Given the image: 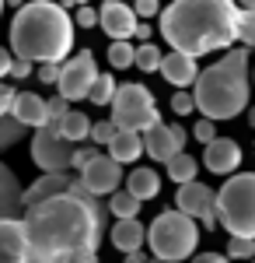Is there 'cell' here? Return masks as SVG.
Segmentation results:
<instances>
[{"instance_id": "1", "label": "cell", "mask_w": 255, "mask_h": 263, "mask_svg": "<svg viewBox=\"0 0 255 263\" xmlns=\"http://www.w3.org/2000/svg\"><path fill=\"white\" fill-rule=\"evenodd\" d=\"M105 211L77 176L74 190L25 207V228L42 263H95L105 239Z\"/></svg>"}, {"instance_id": "2", "label": "cell", "mask_w": 255, "mask_h": 263, "mask_svg": "<svg viewBox=\"0 0 255 263\" xmlns=\"http://www.w3.org/2000/svg\"><path fill=\"white\" fill-rule=\"evenodd\" d=\"M238 21H241L238 0H172L157 14V28L172 49L199 60L235 46Z\"/></svg>"}, {"instance_id": "3", "label": "cell", "mask_w": 255, "mask_h": 263, "mask_svg": "<svg viewBox=\"0 0 255 263\" xmlns=\"http://www.w3.org/2000/svg\"><path fill=\"white\" fill-rule=\"evenodd\" d=\"M74 14L53 0H25L11 18V49L14 57H28L35 63H63L74 53Z\"/></svg>"}, {"instance_id": "4", "label": "cell", "mask_w": 255, "mask_h": 263, "mask_svg": "<svg viewBox=\"0 0 255 263\" xmlns=\"http://www.w3.org/2000/svg\"><path fill=\"white\" fill-rule=\"evenodd\" d=\"M248 46H231L214 67L199 70L193 95L196 109L210 120H235L248 112V91H252V74H248Z\"/></svg>"}, {"instance_id": "5", "label": "cell", "mask_w": 255, "mask_h": 263, "mask_svg": "<svg viewBox=\"0 0 255 263\" xmlns=\"http://www.w3.org/2000/svg\"><path fill=\"white\" fill-rule=\"evenodd\" d=\"M147 246H151L154 256H161V260H168V263L189 260L199 246V221L193 214L178 211V207L161 211L151 221V228H147Z\"/></svg>"}, {"instance_id": "6", "label": "cell", "mask_w": 255, "mask_h": 263, "mask_svg": "<svg viewBox=\"0 0 255 263\" xmlns=\"http://www.w3.org/2000/svg\"><path fill=\"white\" fill-rule=\"evenodd\" d=\"M217 218L227 235L255 239V172H231L217 190Z\"/></svg>"}, {"instance_id": "7", "label": "cell", "mask_w": 255, "mask_h": 263, "mask_svg": "<svg viewBox=\"0 0 255 263\" xmlns=\"http://www.w3.org/2000/svg\"><path fill=\"white\" fill-rule=\"evenodd\" d=\"M112 120L119 123V130H151L154 123H161L157 102L151 95L147 84H119L116 99H112Z\"/></svg>"}, {"instance_id": "8", "label": "cell", "mask_w": 255, "mask_h": 263, "mask_svg": "<svg viewBox=\"0 0 255 263\" xmlns=\"http://www.w3.org/2000/svg\"><path fill=\"white\" fill-rule=\"evenodd\" d=\"M74 147H77V144L63 137L59 123H46V126L35 130V137H32V162L39 165L42 172L74 168Z\"/></svg>"}, {"instance_id": "9", "label": "cell", "mask_w": 255, "mask_h": 263, "mask_svg": "<svg viewBox=\"0 0 255 263\" xmlns=\"http://www.w3.org/2000/svg\"><path fill=\"white\" fill-rule=\"evenodd\" d=\"M98 67H95V53L91 49H80L77 57H67L63 60V70H59V95L70 102H80L91 95V84L98 81Z\"/></svg>"}, {"instance_id": "10", "label": "cell", "mask_w": 255, "mask_h": 263, "mask_svg": "<svg viewBox=\"0 0 255 263\" xmlns=\"http://www.w3.org/2000/svg\"><path fill=\"white\" fill-rule=\"evenodd\" d=\"M175 207L178 211H185V214H193L206 232H214L220 218H217V193L206 186V182H178V193H175Z\"/></svg>"}, {"instance_id": "11", "label": "cell", "mask_w": 255, "mask_h": 263, "mask_svg": "<svg viewBox=\"0 0 255 263\" xmlns=\"http://www.w3.org/2000/svg\"><path fill=\"white\" fill-rule=\"evenodd\" d=\"M0 263H42L25 218H0Z\"/></svg>"}, {"instance_id": "12", "label": "cell", "mask_w": 255, "mask_h": 263, "mask_svg": "<svg viewBox=\"0 0 255 263\" xmlns=\"http://www.w3.org/2000/svg\"><path fill=\"white\" fill-rule=\"evenodd\" d=\"M77 176H80V182H84L95 197H109V193H116V190H119V182H126V176H122V162H116L109 151H105V155L98 151V155L84 165Z\"/></svg>"}, {"instance_id": "13", "label": "cell", "mask_w": 255, "mask_h": 263, "mask_svg": "<svg viewBox=\"0 0 255 263\" xmlns=\"http://www.w3.org/2000/svg\"><path fill=\"white\" fill-rule=\"evenodd\" d=\"M140 14L133 7V0H105L98 7V28H105L109 39H133L137 35Z\"/></svg>"}, {"instance_id": "14", "label": "cell", "mask_w": 255, "mask_h": 263, "mask_svg": "<svg viewBox=\"0 0 255 263\" xmlns=\"http://www.w3.org/2000/svg\"><path fill=\"white\" fill-rule=\"evenodd\" d=\"M203 165L214 176H231L241 165V147L231 137H214L210 144H203Z\"/></svg>"}, {"instance_id": "15", "label": "cell", "mask_w": 255, "mask_h": 263, "mask_svg": "<svg viewBox=\"0 0 255 263\" xmlns=\"http://www.w3.org/2000/svg\"><path fill=\"white\" fill-rule=\"evenodd\" d=\"M143 147H147V155H151L154 162L164 165L168 158H175L178 151L185 147V141L175 134V126H172V123L161 120V123H154L151 130H143Z\"/></svg>"}, {"instance_id": "16", "label": "cell", "mask_w": 255, "mask_h": 263, "mask_svg": "<svg viewBox=\"0 0 255 263\" xmlns=\"http://www.w3.org/2000/svg\"><path fill=\"white\" fill-rule=\"evenodd\" d=\"M161 78L172 84V88H193L199 78V67H196V57H189V53H164V60H161Z\"/></svg>"}, {"instance_id": "17", "label": "cell", "mask_w": 255, "mask_h": 263, "mask_svg": "<svg viewBox=\"0 0 255 263\" xmlns=\"http://www.w3.org/2000/svg\"><path fill=\"white\" fill-rule=\"evenodd\" d=\"M0 218H25V190L11 165L0 162Z\"/></svg>"}, {"instance_id": "18", "label": "cell", "mask_w": 255, "mask_h": 263, "mask_svg": "<svg viewBox=\"0 0 255 263\" xmlns=\"http://www.w3.org/2000/svg\"><path fill=\"white\" fill-rule=\"evenodd\" d=\"M74 182H77V176H70V168H63V172H42L39 179L25 190V207L46 200V197H56V193H67V190H74Z\"/></svg>"}, {"instance_id": "19", "label": "cell", "mask_w": 255, "mask_h": 263, "mask_svg": "<svg viewBox=\"0 0 255 263\" xmlns=\"http://www.w3.org/2000/svg\"><path fill=\"white\" fill-rule=\"evenodd\" d=\"M11 112L18 116L25 126H32V130H39L49 123V102L35 95V91H18L14 95V105H11Z\"/></svg>"}, {"instance_id": "20", "label": "cell", "mask_w": 255, "mask_h": 263, "mask_svg": "<svg viewBox=\"0 0 255 263\" xmlns=\"http://www.w3.org/2000/svg\"><path fill=\"white\" fill-rule=\"evenodd\" d=\"M112 246L119 253H137L147 246V228L140 224V218H116L112 224Z\"/></svg>"}, {"instance_id": "21", "label": "cell", "mask_w": 255, "mask_h": 263, "mask_svg": "<svg viewBox=\"0 0 255 263\" xmlns=\"http://www.w3.org/2000/svg\"><path fill=\"white\" fill-rule=\"evenodd\" d=\"M109 155L122 165H133L140 155H147V147H143V130H119L112 144H109Z\"/></svg>"}, {"instance_id": "22", "label": "cell", "mask_w": 255, "mask_h": 263, "mask_svg": "<svg viewBox=\"0 0 255 263\" xmlns=\"http://www.w3.org/2000/svg\"><path fill=\"white\" fill-rule=\"evenodd\" d=\"M126 190L137 193L140 200H154L157 193H161V176H157L154 168H133L126 176Z\"/></svg>"}, {"instance_id": "23", "label": "cell", "mask_w": 255, "mask_h": 263, "mask_svg": "<svg viewBox=\"0 0 255 263\" xmlns=\"http://www.w3.org/2000/svg\"><path fill=\"white\" fill-rule=\"evenodd\" d=\"M91 126H95V120H88L80 109H70V112L59 120V130H63V137H67V141H74V144L88 141V137H91Z\"/></svg>"}, {"instance_id": "24", "label": "cell", "mask_w": 255, "mask_h": 263, "mask_svg": "<svg viewBox=\"0 0 255 263\" xmlns=\"http://www.w3.org/2000/svg\"><path fill=\"white\" fill-rule=\"evenodd\" d=\"M164 172H168V179H172V182H189V179H196L199 162L189 155V151H178L175 158L164 162Z\"/></svg>"}, {"instance_id": "25", "label": "cell", "mask_w": 255, "mask_h": 263, "mask_svg": "<svg viewBox=\"0 0 255 263\" xmlns=\"http://www.w3.org/2000/svg\"><path fill=\"white\" fill-rule=\"evenodd\" d=\"M140 197L137 193H130V190H116V193H109V211L116 214V218H137L140 214Z\"/></svg>"}, {"instance_id": "26", "label": "cell", "mask_w": 255, "mask_h": 263, "mask_svg": "<svg viewBox=\"0 0 255 263\" xmlns=\"http://www.w3.org/2000/svg\"><path fill=\"white\" fill-rule=\"evenodd\" d=\"M32 126H25V123L14 116V112H7V116H0V151H7V147H14L21 144V137L28 134Z\"/></svg>"}, {"instance_id": "27", "label": "cell", "mask_w": 255, "mask_h": 263, "mask_svg": "<svg viewBox=\"0 0 255 263\" xmlns=\"http://www.w3.org/2000/svg\"><path fill=\"white\" fill-rule=\"evenodd\" d=\"M109 63L116 70H130L137 63V46L130 39H112V46H109Z\"/></svg>"}, {"instance_id": "28", "label": "cell", "mask_w": 255, "mask_h": 263, "mask_svg": "<svg viewBox=\"0 0 255 263\" xmlns=\"http://www.w3.org/2000/svg\"><path fill=\"white\" fill-rule=\"evenodd\" d=\"M116 91H119V84L112 74H98V81L91 84V95H88V102H95V105H112V99H116Z\"/></svg>"}, {"instance_id": "29", "label": "cell", "mask_w": 255, "mask_h": 263, "mask_svg": "<svg viewBox=\"0 0 255 263\" xmlns=\"http://www.w3.org/2000/svg\"><path fill=\"white\" fill-rule=\"evenodd\" d=\"M161 60H164V53L157 49L154 42H140L137 46V70H143V74H154V70H161Z\"/></svg>"}, {"instance_id": "30", "label": "cell", "mask_w": 255, "mask_h": 263, "mask_svg": "<svg viewBox=\"0 0 255 263\" xmlns=\"http://www.w3.org/2000/svg\"><path fill=\"white\" fill-rule=\"evenodd\" d=\"M227 256L231 260H255V239H248V235H231L227 239Z\"/></svg>"}, {"instance_id": "31", "label": "cell", "mask_w": 255, "mask_h": 263, "mask_svg": "<svg viewBox=\"0 0 255 263\" xmlns=\"http://www.w3.org/2000/svg\"><path fill=\"white\" fill-rule=\"evenodd\" d=\"M238 42L255 49V11H245L241 7V21H238Z\"/></svg>"}, {"instance_id": "32", "label": "cell", "mask_w": 255, "mask_h": 263, "mask_svg": "<svg viewBox=\"0 0 255 263\" xmlns=\"http://www.w3.org/2000/svg\"><path fill=\"white\" fill-rule=\"evenodd\" d=\"M116 134H119V123L116 120H101V123H95V126H91V141L98 144V147H109Z\"/></svg>"}, {"instance_id": "33", "label": "cell", "mask_w": 255, "mask_h": 263, "mask_svg": "<svg viewBox=\"0 0 255 263\" xmlns=\"http://www.w3.org/2000/svg\"><path fill=\"white\" fill-rule=\"evenodd\" d=\"M172 112H175V116L196 112V95H189L185 88H175V95H172Z\"/></svg>"}, {"instance_id": "34", "label": "cell", "mask_w": 255, "mask_h": 263, "mask_svg": "<svg viewBox=\"0 0 255 263\" xmlns=\"http://www.w3.org/2000/svg\"><path fill=\"white\" fill-rule=\"evenodd\" d=\"M74 21H77V28H98V11L91 4H80L74 7Z\"/></svg>"}, {"instance_id": "35", "label": "cell", "mask_w": 255, "mask_h": 263, "mask_svg": "<svg viewBox=\"0 0 255 263\" xmlns=\"http://www.w3.org/2000/svg\"><path fill=\"white\" fill-rule=\"evenodd\" d=\"M193 137H196L199 144H210L217 137V120H210V116H203V120L193 126Z\"/></svg>"}, {"instance_id": "36", "label": "cell", "mask_w": 255, "mask_h": 263, "mask_svg": "<svg viewBox=\"0 0 255 263\" xmlns=\"http://www.w3.org/2000/svg\"><path fill=\"white\" fill-rule=\"evenodd\" d=\"M59 70H63V63L46 60L39 70H35V74H39V81H42V84H59Z\"/></svg>"}, {"instance_id": "37", "label": "cell", "mask_w": 255, "mask_h": 263, "mask_svg": "<svg viewBox=\"0 0 255 263\" xmlns=\"http://www.w3.org/2000/svg\"><path fill=\"white\" fill-rule=\"evenodd\" d=\"M70 112V99H63V95H53L49 99V123H59L63 116Z\"/></svg>"}, {"instance_id": "38", "label": "cell", "mask_w": 255, "mask_h": 263, "mask_svg": "<svg viewBox=\"0 0 255 263\" xmlns=\"http://www.w3.org/2000/svg\"><path fill=\"white\" fill-rule=\"evenodd\" d=\"M32 70H35V60H28V57H14V63H11V78H14V81H25Z\"/></svg>"}, {"instance_id": "39", "label": "cell", "mask_w": 255, "mask_h": 263, "mask_svg": "<svg viewBox=\"0 0 255 263\" xmlns=\"http://www.w3.org/2000/svg\"><path fill=\"white\" fill-rule=\"evenodd\" d=\"M133 7H137L140 18H157L161 14V0H133Z\"/></svg>"}, {"instance_id": "40", "label": "cell", "mask_w": 255, "mask_h": 263, "mask_svg": "<svg viewBox=\"0 0 255 263\" xmlns=\"http://www.w3.org/2000/svg\"><path fill=\"white\" fill-rule=\"evenodd\" d=\"M95 155H98V144H91V147H74V168L80 172V168L91 162Z\"/></svg>"}, {"instance_id": "41", "label": "cell", "mask_w": 255, "mask_h": 263, "mask_svg": "<svg viewBox=\"0 0 255 263\" xmlns=\"http://www.w3.org/2000/svg\"><path fill=\"white\" fill-rule=\"evenodd\" d=\"M14 95H18V91H14L11 84L0 81V116H7V112H11V105H14Z\"/></svg>"}, {"instance_id": "42", "label": "cell", "mask_w": 255, "mask_h": 263, "mask_svg": "<svg viewBox=\"0 0 255 263\" xmlns=\"http://www.w3.org/2000/svg\"><path fill=\"white\" fill-rule=\"evenodd\" d=\"M11 63H14V49H7V46H0V81L11 74Z\"/></svg>"}, {"instance_id": "43", "label": "cell", "mask_w": 255, "mask_h": 263, "mask_svg": "<svg viewBox=\"0 0 255 263\" xmlns=\"http://www.w3.org/2000/svg\"><path fill=\"white\" fill-rule=\"evenodd\" d=\"M193 263H231V256L227 253H199V256H193Z\"/></svg>"}, {"instance_id": "44", "label": "cell", "mask_w": 255, "mask_h": 263, "mask_svg": "<svg viewBox=\"0 0 255 263\" xmlns=\"http://www.w3.org/2000/svg\"><path fill=\"white\" fill-rule=\"evenodd\" d=\"M137 39L140 42H151V39H154V28H151L147 21H140V25H137Z\"/></svg>"}, {"instance_id": "45", "label": "cell", "mask_w": 255, "mask_h": 263, "mask_svg": "<svg viewBox=\"0 0 255 263\" xmlns=\"http://www.w3.org/2000/svg\"><path fill=\"white\" fill-rule=\"evenodd\" d=\"M122 263H151V260H147V256L137 249V253H126V260H122Z\"/></svg>"}, {"instance_id": "46", "label": "cell", "mask_w": 255, "mask_h": 263, "mask_svg": "<svg viewBox=\"0 0 255 263\" xmlns=\"http://www.w3.org/2000/svg\"><path fill=\"white\" fill-rule=\"evenodd\" d=\"M59 4H63L67 11H74V7H80V4H88V0H59Z\"/></svg>"}, {"instance_id": "47", "label": "cell", "mask_w": 255, "mask_h": 263, "mask_svg": "<svg viewBox=\"0 0 255 263\" xmlns=\"http://www.w3.org/2000/svg\"><path fill=\"white\" fill-rule=\"evenodd\" d=\"M238 4H241L245 11H255V0H238Z\"/></svg>"}, {"instance_id": "48", "label": "cell", "mask_w": 255, "mask_h": 263, "mask_svg": "<svg viewBox=\"0 0 255 263\" xmlns=\"http://www.w3.org/2000/svg\"><path fill=\"white\" fill-rule=\"evenodd\" d=\"M248 126H255V105H248Z\"/></svg>"}, {"instance_id": "49", "label": "cell", "mask_w": 255, "mask_h": 263, "mask_svg": "<svg viewBox=\"0 0 255 263\" xmlns=\"http://www.w3.org/2000/svg\"><path fill=\"white\" fill-rule=\"evenodd\" d=\"M21 4H25V0H7V7H14V11H18Z\"/></svg>"}, {"instance_id": "50", "label": "cell", "mask_w": 255, "mask_h": 263, "mask_svg": "<svg viewBox=\"0 0 255 263\" xmlns=\"http://www.w3.org/2000/svg\"><path fill=\"white\" fill-rule=\"evenodd\" d=\"M151 263H168V260H161V256H151Z\"/></svg>"}, {"instance_id": "51", "label": "cell", "mask_w": 255, "mask_h": 263, "mask_svg": "<svg viewBox=\"0 0 255 263\" xmlns=\"http://www.w3.org/2000/svg\"><path fill=\"white\" fill-rule=\"evenodd\" d=\"M4 7H7V0H0V14H4Z\"/></svg>"}, {"instance_id": "52", "label": "cell", "mask_w": 255, "mask_h": 263, "mask_svg": "<svg viewBox=\"0 0 255 263\" xmlns=\"http://www.w3.org/2000/svg\"><path fill=\"white\" fill-rule=\"evenodd\" d=\"M252 81H255V70H252Z\"/></svg>"}, {"instance_id": "53", "label": "cell", "mask_w": 255, "mask_h": 263, "mask_svg": "<svg viewBox=\"0 0 255 263\" xmlns=\"http://www.w3.org/2000/svg\"><path fill=\"white\" fill-rule=\"evenodd\" d=\"M252 263H255V260H252Z\"/></svg>"}]
</instances>
